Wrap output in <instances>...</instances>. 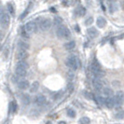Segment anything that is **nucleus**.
Segmentation results:
<instances>
[{
  "instance_id": "nucleus-1",
  "label": "nucleus",
  "mask_w": 124,
  "mask_h": 124,
  "mask_svg": "<svg viewBox=\"0 0 124 124\" xmlns=\"http://www.w3.org/2000/svg\"><path fill=\"white\" fill-rule=\"evenodd\" d=\"M65 64L68 66L71 70H77L78 68V65H79V60L77 56L75 55H69L65 61Z\"/></svg>"
},
{
  "instance_id": "nucleus-2",
  "label": "nucleus",
  "mask_w": 124,
  "mask_h": 124,
  "mask_svg": "<svg viewBox=\"0 0 124 124\" xmlns=\"http://www.w3.org/2000/svg\"><path fill=\"white\" fill-rule=\"evenodd\" d=\"M56 35L59 38H63V39H67L71 37V32L68 28L64 25H60L59 27H57L56 29Z\"/></svg>"
},
{
  "instance_id": "nucleus-3",
  "label": "nucleus",
  "mask_w": 124,
  "mask_h": 124,
  "mask_svg": "<svg viewBox=\"0 0 124 124\" xmlns=\"http://www.w3.org/2000/svg\"><path fill=\"white\" fill-rule=\"evenodd\" d=\"M10 23V17L9 15L5 11H2L1 13V16H0V23H1V27L3 29H6L8 27Z\"/></svg>"
},
{
  "instance_id": "nucleus-4",
  "label": "nucleus",
  "mask_w": 124,
  "mask_h": 124,
  "mask_svg": "<svg viewBox=\"0 0 124 124\" xmlns=\"http://www.w3.org/2000/svg\"><path fill=\"white\" fill-rule=\"evenodd\" d=\"M51 25H52V22H51V20H50V18H44V19H42V21L40 22L39 27H40V30H41V31L45 32V31L50 30Z\"/></svg>"
},
{
  "instance_id": "nucleus-5",
  "label": "nucleus",
  "mask_w": 124,
  "mask_h": 124,
  "mask_svg": "<svg viewBox=\"0 0 124 124\" xmlns=\"http://www.w3.org/2000/svg\"><path fill=\"white\" fill-rule=\"evenodd\" d=\"M114 99L116 102V106H120L124 103V92L118 91L114 95Z\"/></svg>"
},
{
  "instance_id": "nucleus-6",
  "label": "nucleus",
  "mask_w": 124,
  "mask_h": 124,
  "mask_svg": "<svg viewBox=\"0 0 124 124\" xmlns=\"http://www.w3.org/2000/svg\"><path fill=\"white\" fill-rule=\"evenodd\" d=\"M93 85L94 89L97 91V92H103L104 90V84H103V81L101 80L98 78H94L93 79Z\"/></svg>"
},
{
  "instance_id": "nucleus-7",
  "label": "nucleus",
  "mask_w": 124,
  "mask_h": 124,
  "mask_svg": "<svg viewBox=\"0 0 124 124\" xmlns=\"http://www.w3.org/2000/svg\"><path fill=\"white\" fill-rule=\"evenodd\" d=\"M25 30L28 34H33L37 31V24L35 22H28L24 26Z\"/></svg>"
},
{
  "instance_id": "nucleus-8",
  "label": "nucleus",
  "mask_w": 124,
  "mask_h": 124,
  "mask_svg": "<svg viewBox=\"0 0 124 124\" xmlns=\"http://www.w3.org/2000/svg\"><path fill=\"white\" fill-rule=\"evenodd\" d=\"M34 102H35V104H36L37 106H42L46 104V102H47V98H46L44 95H42V94H39V95H37V96L35 97Z\"/></svg>"
},
{
  "instance_id": "nucleus-9",
  "label": "nucleus",
  "mask_w": 124,
  "mask_h": 124,
  "mask_svg": "<svg viewBox=\"0 0 124 124\" xmlns=\"http://www.w3.org/2000/svg\"><path fill=\"white\" fill-rule=\"evenodd\" d=\"M28 58V52L26 50H20L17 53V59L18 61H25Z\"/></svg>"
},
{
  "instance_id": "nucleus-10",
  "label": "nucleus",
  "mask_w": 124,
  "mask_h": 124,
  "mask_svg": "<svg viewBox=\"0 0 124 124\" xmlns=\"http://www.w3.org/2000/svg\"><path fill=\"white\" fill-rule=\"evenodd\" d=\"M87 34L90 38H95V37L98 36L99 32L97 31V29L95 27H90V28H88Z\"/></svg>"
},
{
  "instance_id": "nucleus-11",
  "label": "nucleus",
  "mask_w": 124,
  "mask_h": 124,
  "mask_svg": "<svg viewBox=\"0 0 124 124\" xmlns=\"http://www.w3.org/2000/svg\"><path fill=\"white\" fill-rule=\"evenodd\" d=\"M30 87V84H29V81L26 80V79H21V81L18 83V88L20 90H27L28 88Z\"/></svg>"
},
{
  "instance_id": "nucleus-12",
  "label": "nucleus",
  "mask_w": 124,
  "mask_h": 124,
  "mask_svg": "<svg viewBox=\"0 0 124 124\" xmlns=\"http://www.w3.org/2000/svg\"><path fill=\"white\" fill-rule=\"evenodd\" d=\"M106 106L108 108H113L116 106V102L114 97H109V98H106Z\"/></svg>"
},
{
  "instance_id": "nucleus-13",
  "label": "nucleus",
  "mask_w": 124,
  "mask_h": 124,
  "mask_svg": "<svg viewBox=\"0 0 124 124\" xmlns=\"http://www.w3.org/2000/svg\"><path fill=\"white\" fill-rule=\"evenodd\" d=\"M18 48L20 50H27L30 48V46H29V44L27 43V42H25L24 40H20L18 42Z\"/></svg>"
},
{
  "instance_id": "nucleus-14",
  "label": "nucleus",
  "mask_w": 124,
  "mask_h": 124,
  "mask_svg": "<svg viewBox=\"0 0 124 124\" xmlns=\"http://www.w3.org/2000/svg\"><path fill=\"white\" fill-rule=\"evenodd\" d=\"M103 94L106 96V98L114 97V93H113L112 89H110V88H108V87L104 88V90H103Z\"/></svg>"
},
{
  "instance_id": "nucleus-15",
  "label": "nucleus",
  "mask_w": 124,
  "mask_h": 124,
  "mask_svg": "<svg viewBox=\"0 0 124 124\" xmlns=\"http://www.w3.org/2000/svg\"><path fill=\"white\" fill-rule=\"evenodd\" d=\"M15 72H16V75L20 77V78H24L27 72H26V69L21 68V67H17L16 66V69H15Z\"/></svg>"
},
{
  "instance_id": "nucleus-16",
  "label": "nucleus",
  "mask_w": 124,
  "mask_h": 124,
  "mask_svg": "<svg viewBox=\"0 0 124 124\" xmlns=\"http://www.w3.org/2000/svg\"><path fill=\"white\" fill-rule=\"evenodd\" d=\"M21 99H22L23 104L25 105V106H27V105H29V104L31 103V98H30V96H29L28 94H26V93H23V94L21 96Z\"/></svg>"
},
{
  "instance_id": "nucleus-17",
  "label": "nucleus",
  "mask_w": 124,
  "mask_h": 124,
  "mask_svg": "<svg viewBox=\"0 0 124 124\" xmlns=\"http://www.w3.org/2000/svg\"><path fill=\"white\" fill-rule=\"evenodd\" d=\"M96 24L99 28H104L106 25V21L105 18L103 17H98L97 18V21H96Z\"/></svg>"
},
{
  "instance_id": "nucleus-18",
  "label": "nucleus",
  "mask_w": 124,
  "mask_h": 124,
  "mask_svg": "<svg viewBox=\"0 0 124 124\" xmlns=\"http://www.w3.org/2000/svg\"><path fill=\"white\" fill-rule=\"evenodd\" d=\"M38 88H39V82H38V81H35V82H33V83L31 84L29 91H30V93H35L37 92Z\"/></svg>"
},
{
  "instance_id": "nucleus-19",
  "label": "nucleus",
  "mask_w": 124,
  "mask_h": 124,
  "mask_svg": "<svg viewBox=\"0 0 124 124\" xmlns=\"http://www.w3.org/2000/svg\"><path fill=\"white\" fill-rule=\"evenodd\" d=\"M109 10L111 13H114L118 10V3L117 2H112L109 3Z\"/></svg>"
},
{
  "instance_id": "nucleus-20",
  "label": "nucleus",
  "mask_w": 124,
  "mask_h": 124,
  "mask_svg": "<svg viewBox=\"0 0 124 124\" xmlns=\"http://www.w3.org/2000/svg\"><path fill=\"white\" fill-rule=\"evenodd\" d=\"M63 47H64V49H65L66 50H73L75 47H76V42H75V41H73V40L68 41V42H66V43L63 45Z\"/></svg>"
},
{
  "instance_id": "nucleus-21",
  "label": "nucleus",
  "mask_w": 124,
  "mask_h": 124,
  "mask_svg": "<svg viewBox=\"0 0 124 124\" xmlns=\"http://www.w3.org/2000/svg\"><path fill=\"white\" fill-rule=\"evenodd\" d=\"M115 117H116L117 119H122V118H124V110L118 108V111L116 112Z\"/></svg>"
},
{
  "instance_id": "nucleus-22",
  "label": "nucleus",
  "mask_w": 124,
  "mask_h": 124,
  "mask_svg": "<svg viewBox=\"0 0 124 124\" xmlns=\"http://www.w3.org/2000/svg\"><path fill=\"white\" fill-rule=\"evenodd\" d=\"M17 67H21V68H23V69H26L29 67V65H28V63L25 62V61H19L17 62V65H16Z\"/></svg>"
},
{
  "instance_id": "nucleus-23",
  "label": "nucleus",
  "mask_w": 124,
  "mask_h": 124,
  "mask_svg": "<svg viewBox=\"0 0 124 124\" xmlns=\"http://www.w3.org/2000/svg\"><path fill=\"white\" fill-rule=\"evenodd\" d=\"M96 103L101 105V106L106 105V99H105L103 96H101V95H97V96H96Z\"/></svg>"
},
{
  "instance_id": "nucleus-24",
  "label": "nucleus",
  "mask_w": 124,
  "mask_h": 124,
  "mask_svg": "<svg viewBox=\"0 0 124 124\" xmlns=\"http://www.w3.org/2000/svg\"><path fill=\"white\" fill-rule=\"evenodd\" d=\"M77 13L78 16H84L86 14V8L84 7H79L78 9H77Z\"/></svg>"
},
{
  "instance_id": "nucleus-25",
  "label": "nucleus",
  "mask_w": 124,
  "mask_h": 124,
  "mask_svg": "<svg viewBox=\"0 0 124 124\" xmlns=\"http://www.w3.org/2000/svg\"><path fill=\"white\" fill-rule=\"evenodd\" d=\"M17 110V103L15 101H12L9 104V111L10 112H15Z\"/></svg>"
},
{
  "instance_id": "nucleus-26",
  "label": "nucleus",
  "mask_w": 124,
  "mask_h": 124,
  "mask_svg": "<svg viewBox=\"0 0 124 124\" xmlns=\"http://www.w3.org/2000/svg\"><path fill=\"white\" fill-rule=\"evenodd\" d=\"M62 19L61 17H55L54 20H53V24L58 26V27L60 25H62Z\"/></svg>"
},
{
  "instance_id": "nucleus-27",
  "label": "nucleus",
  "mask_w": 124,
  "mask_h": 124,
  "mask_svg": "<svg viewBox=\"0 0 124 124\" xmlns=\"http://www.w3.org/2000/svg\"><path fill=\"white\" fill-rule=\"evenodd\" d=\"M91 122V119L88 117H82L79 119V124H90Z\"/></svg>"
},
{
  "instance_id": "nucleus-28",
  "label": "nucleus",
  "mask_w": 124,
  "mask_h": 124,
  "mask_svg": "<svg viewBox=\"0 0 124 124\" xmlns=\"http://www.w3.org/2000/svg\"><path fill=\"white\" fill-rule=\"evenodd\" d=\"M7 8H8V12L10 13L11 15H14V8H13L12 4H11V3H8V4H7Z\"/></svg>"
},
{
  "instance_id": "nucleus-29",
  "label": "nucleus",
  "mask_w": 124,
  "mask_h": 124,
  "mask_svg": "<svg viewBox=\"0 0 124 124\" xmlns=\"http://www.w3.org/2000/svg\"><path fill=\"white\" fill-rule=\"evenodd\" d=\"M67 115L70 118H75L76 117V111L72 108H68L67 109Z\"/></svg>"
},
{
  "instance_id": "nucleus-30",
  "label": "nucleus",
  "mask_w": 124,
  "mask_h": 124,
  "mask_svg": "<svg viewBox=\"0 0 124 124\" xmlns=\"http://www.w3.org/2000/svg\"><path fill=\"white\" fill-rule=\"evenodd\" d=\"M21 35H22V37H23V38H25V39H28V38H29V35H28V33L26 32L25 28H23V29H22Z\"/></svg>"
},
{
  "instance_id": "nucleus-31",
  "label": "nucleus",
  "mask_w": 124,
  "mask_h": 124,
  "mask_svg": "<svg viewBox=\"0 0 124 124\" xmlns=\"http://www.w3.org/2000/svg\"><path fill=\"white\" fill-rule=\"evenodd\" d=\"M93 23V17H90V18H88L87 20H86V22H85V24L87 25V26H89V25L92 24Z\"/></svg>"
},
{
  "instance_id": "nucleus-32",
  "label": "nucleus",
  "mask_w": 124,
  "mask_h": 124,
  "mask_svg": "<svg viewBox=\"0 0 124 124\" xmlns=\"http://www.w3.org/2000/svg\"><path fill=\"white\" fill-rule=\"evenodd\" d=\"M28 11H29V8H26V9L24 10V12H23V14H22V15H21V16H20V19H21V20L24 19L25 17H26V15L28 14Z\"/></svg>"
},
{
  "instance_id": "nucleus-33",
  "label": "nucleus",
  "mask_w": 124,
  "mask_h": 124,
  "mask_svg": "<svg viewBox=\"0 0 124 124\" xmlns=\"http://www.w3.org/2000/svg\"><path fill=\"white\" fill-rule=\"evenodd\" d=\"M67 77H69V78H70V79L74 77V75H73V73H72V71H69L68 73H67Z\"/></svg>"
},
{
  "instance_id": "nucleus-34",
  "label": "nucleus",
  "mask_w": 124,
  "mask_h": 124,
  "mask_svg": "<svg viewBox=\"0 0 124 124\" xmlns=\"http://www.w3.org/2000/svg\"><path fill=\"white\" fill-rule=\"evenodd\" d=\"M50 10L51 11V12H56V9L54 8H50Z\"/></svg>"
},
{
  "instance_id": "nucleus-35",
  "label": "nucleus",
  "mask_w": 124,
  "mask_h": 124,
  "mask_svg": "<svg viewBox=\"0 0 124 124\" xmlns=\"http://www.w3.org/2000/svg\"><path fill=\"white\" fill-rule=\"evenodd\" d=\"M109 3H112V2H117V0H107Z\"/></svg>"
},
{
  "instance_id": "nucleus-36",
  "label": "nucleus",
  "mask_w": 124,
  "mask_h": 124,
  "mask_svg": "<svg viewBox=\"0 0 124 124\" xmlns=\"http://www.w3.org/2000/svg\"><path fill=\"white\" fill-rule=\"evenodd\" d=\"M59 124H66V123H65L64 121H60V122H59Z\"/></svg>"
}]
</instances>
